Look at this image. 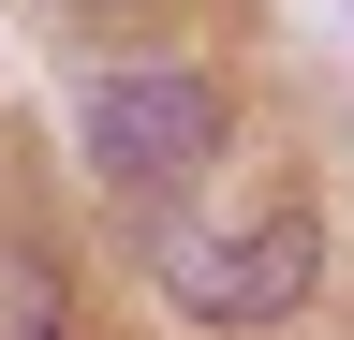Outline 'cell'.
Segmentation results:
<instances>
[{
  "mask_svg": "<svg viewBox=\"0 0 354 340\" xmlns=\"http://www.w3.org/2000/svg\"><path fill=\"white\" fill-rule=\"evenodd\" d=\"M148 281L207 325H281L325 281V222L310 193H236V207H162L148 222Z\"/></svg>",
  "mask_w": 354,
  "mask_h": 340,
  "instance_id": "cell-1",
  "label": "cell"
},
{
  "mask_svg": "<svg viewBox=\"0 0 354 340\" xmlns=\"http://www.w3.org/2000/svg\"><path fill=\"white\" fill-rule=\"evenodd\" d=\"M74 134H88V163H104L118 193H177L221 148V89H207L192 60H118V74H88Z\"/></svg>",
  "mask_w": 354,
  "mask_h": 340,
  "instance_id": "cell-2",
  "label": "cell"
},
{
  "mask_svg": "<svg viewBox=\"0 0 354 340\" xmlns=\"http://www.w3.org/2000/svg\"><path fill=\"white\" fill-rule=\"evenodd\" d=\"M0 340H59V311H44V281H0Z\"/></svg>",
  "mask_w": 354,
  "mask_h": 340,
  "instance_id": "cell-3",
  "label": "cell"
}]
</instances>
